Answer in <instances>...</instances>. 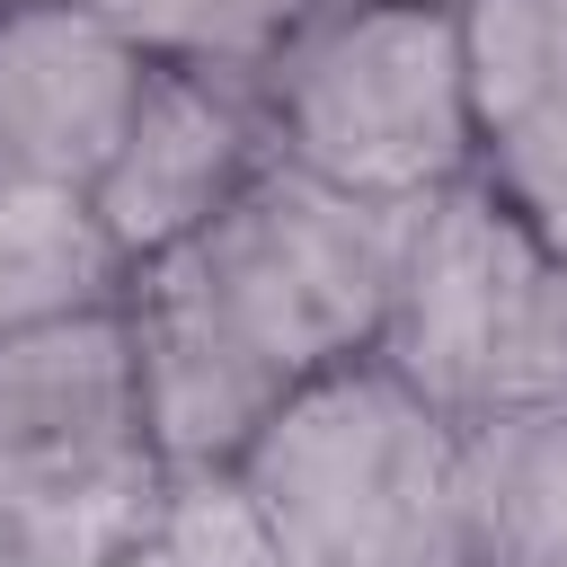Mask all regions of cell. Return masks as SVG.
Masks as SVG:
<instances>
[{
    "label": "cell",
    "mask_w": 567,
    "mask_h": 567,
    "mask_svg": "<svg viewBox=\"0 0 567 567\" xmlns=\"http://www.w3.org/2000/svg\"><path fill=\"white\" fill-rule=\"evenodd\" d=\"M230 496L275 567H470L461 425L372 354L301 381L239 452Z\"/></svg>",
    "instance_id": "1"
},
{
    "label": "cell",
    "mask_w": 567,
    "mask_h": 567,
    "mask_svg": "<svg viewBox=\"0 0 567 567\" xmlns=\"http://www.w3.org/2000/svg\"><path fill=\"white\" fill-rule=\"evenodd\" d=\"M257 106L284 168L399 213H425L487 159L452 0H310L266 53Z\"/></svg>",
    "instance_id": "2"
},
{
    "label": "cell",
    "mask_w": 567,
    "mask_h": 567,
    "mask_svg": "<svg viewBox=\"0 0 567 567\" xmlns=\"http://www.w3.org/2000/svg\"><path fill=\"white\" fill-rule=\"evenodd\" d=\"M168 505L124 319L0 337V567H133Z\"/></svg>",
    "instance_id": "3"
},
{
    "label": "cell",
    "mask_w": 567,
    "mask_h": 567,
    "mask_svg": "<svg viewBox=\"0 0 567 567\" xmlns=\"http://www.w3.org/2000/svg\"><path fill=\"white\" fill-rule=\"evenodd\" d=\"M372 363L452 425L567 408V266L487 177H461L408 221Z\"/></svg>",
    "instance_id": "4"
},
{
    "label": "cell",
    "mask_w": 567,
    "mask_h": 567,
    "mask_svg": "<svg viewBox=\"0 0 567 567\" xmlns=\"http://www.w3.org/2000/svg\"><path fill=\"white\" fill-rule=\"evenodd\" d=\"M408 221L416 213H399V204H363V195H337V186L266 159L248 177V195L186 257H195L204 292L230 310V328L301 390L381 346Z\"/></svg>",
    "instance_id": "5"
},
{
    "label": "cell",
    "mask_w": 567,
    "mask_h": 567,
    "mask_svg": "<svg viewBox=\"0 0 567 567\" xmlns=\"http://www.w3.org/2000/svg\"><path fill=\"white\" fill-rule=\"evenodd\" d=\"M266 159H275V142H266L257 80H230V71H159L151 62L142 89H133V115L115 133V151L89 177V204H97L106 239L133 266H151V257L195 248L248 195V177Z\"/></svg>",
    "instance_id": "6"
},
{
    "label": "cell",
    "mask_w": 567,
    "mask_h": 567,
    "mask_svg": "<svg viewBox=\"0 0 567 567\" xmlns=\"http://www.w3.org/2000/svg\"><path fill=\"white\" fill-rule=\"evenodd\" d=\"M124 354H133V399L151 425V452L177 487L230 478L239 452L266 434V416L292 399V381L230 328V310L204 292L195 257H151L124 284Z\"/></svg>",
    "instance_id": "7"
},
{
    "label": "cell",
    "mask_w": 567,
    "mask_h": 567,
    "mask_svg": "<svg viewBox=\"0 0 567 567\" xmlns=\"http://www.w3.org/2000/svg\"><path fill=\"white\" fill-rule=\"evenodd\" d=\"M142 71L151 62L89 0H0V177L89 186Z\"/></svg>",
    "instance_id": "8"
},
{
    "label": "cell",
    "mask_w": 567,
    "mask_h": 567,
    "mask_svg": "<svg viewBox=\"0 0 567 567\" xmlns=\"http://www.w3.org/2000/svg\"><path fill=\"white\" fill-rule=\"evenodd\" d=\"M133 257L106 239L89 186L0 177V337H44L124 310Z\"/></svg>",
    "instance_id": "9"
},
{
    "label": "cell",
    "mask_w": 567,
    "mask_h": 567,
    "mask_svg": "<svg viewBox=\"0 0 567 567\" xmlns=\"http://www.w3.org/2000/svg\"><path fill=\"white\" fill-rule=\"evenodd\" d=\"M470 567H567V408L461 425Z\"/></svg>",
    "instance_id": "10"
},
{
    "label": "cell",
    "mask_w": 567,
    "mask_h": 567,
    "mask_svg": "<svg viewBox=\"0 0 567 567\" xmlns=\"http://www.w3.org/2000/svg\"><path fill=\"white\" fill-rule=\"evenodd\" d=\"M452 27L487 142L567 106V0H452Z\"/></svg>",
    "instance_id": "11"
},
{
    "label": "cell",
    "mask_w": 567,
    "mask_h": 567,
    "mask_svg": "<svg viewBox=\"0 0 567 567\" xmlns=\"http://www.w3.org/2000/svg\"><path fill=\"white\" fill-rule=\"evenodd\" d=\"M142 62L159 71H230L257 80L266 53L301 27L310 0H89Z\"/></svg>",
    "instance_id": "12"
},
{
    "label": "cell",
    "mask_w": 567,
    "mask_h": 567,
    "mask_svg": "<svg viewBox=\"0 0 567 567\" xmlns=\"http://www.w3.org/2000/svg\"><path fill=\"white\" fill-rule=\"evenodd\" d=\"M478 177H487V186L540 230V248L567 266V106H549V115L496 133L487 159H478Z\"/></svg>",
    "instance_id": "13"
}]
</instances>
